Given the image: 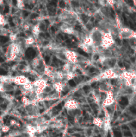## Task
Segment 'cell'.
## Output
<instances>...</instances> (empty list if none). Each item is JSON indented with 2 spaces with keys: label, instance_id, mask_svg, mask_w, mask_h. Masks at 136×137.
Returning a JSON list of instances; mask_svg holds the SVG:
<instances>
[{
  "label": "cell",
  "instance_id": "cell-6",
  "mask_svg": "<svg viewBox=\"0 0 136 137\" xmlns=\"http://www.w3.org/2000/svg\"><path fill=\"white\" fill-rule=\"evenodd\" d=\"M30 82V80L25 76L23 75H19V76H16L14 77H9V83H14L16 85L19 86H23L27 82Z\"/></svg>",
  "mask_w": 136,
  "mask_h": 137
},
{
  "label": "cell",
  "instance_id": "cell-4",
  "mask_svg": "<svg viewBox=\"0 0 136 137\" xmlns=\"http://www.w3.org/2000/svg\"><path fill=\"white\" fill-rule=\"evenodd\" d=\"M98 78L99 79H103V80H111V79H117V78L119 79V76L114 72L112 68L105 70L98 76Z\"/></svg>",
  "mask_w": 136,
  "mask_h": 137
},
{
  "label": "cell",
  "instance_id": "cell-35",
  "mask_svg": "<svg viewBox=\"0 0 136 137\" xmlns=\"http://www.w3.org/2000/svg\"></svg>",
  "mask_w": 136,
  "mask_h": 137
},
{
  "label": "cell",
  "instance_id": "cell-25",
  "mask_svg": "<svg viewBox=\"0 0 136 137\" xmlns=\"http://www.w3.org/2000/svg\"><path fill=\"white\" fill-rule=\"evenodd\" d=\"M9 39H10L11 42H12V43L15 42L17 41V39H18L17 35L15 34V33H11V34L9 35Z\"/></svg>",
  "mask_w": 136,
  "mask_h": 137
},
{
  "label": "cell",
  "instance_id": "cell-30",
  "mask_svg": "<svg viewBox=\"0 0 136 137\" xmlns=\"http://www.w3.org/2000/svg\"><path fill=\"white\" fill-rule=\"evenodd\" d=\"M30 25H29V24H25L24 26V30H25V31H27V30H30Z\"/></svg>",
  "mask_w": 136,
  "mask_h": 137
},
{
  "label": "cell",
  "instance_id": "cell-3",
  "mask_svg": "<svg viewBox=\"0 0 136 137\" xmlns=\"http://www.w3.org/2000/svg\"><path fill=\"white\" fill-rule=\"evenodd\" d=\"M135 31L129 27H121L119 28V36L121 39H129L133 38Z\"/></svg>",
  "mask_w": 136,
  "mask_h": 137
},
{
  "label": "cell",
  "instance_id": "cell-19",
  "mask_svg": "<svg viewBox=\"0 0 136 137\" xmlns=\"http://www.w3.org/2000/svg\"><path fill=\"white\" fill-rule=\"evenodd\" d=\"M53 90H54V89H53L52 84H47V86L45 87V88L43 89V94L49 95V94H51V92H53Z\"/></svg>",
  "mask_w": 136,
  "mask_h": 137
},
{
  "label": "cell",
  "instance_id": "cell-22",
  "mask_svg": "<svg viewBox=\"0 0 136 137\" xmlns=\"http://www.w3.org/2000/svg\"><path fill=\"white\" fill-rule=\"evenodd\" d=\"M75 76V72H69L65 76V80L68 81L70 80H72Z\"/></svg>",
  "mask_w": 136,
  "mask_h": 137
},
{
  "label": "cell",
  "instance_id": "cell-24",
  "mask_svg": "<svg viewBox=\"0 0 136 137\" xmlns=\"http://www.w3.org/2000/svg\"><path fill=\"white\" fill-rule=\"evenodd\" d=\"M1 130L3 133H7L10 130V127L7 125L1 126Z\"/></svg>",
  "mask_w": 136,
  "mask_h": 137
},
{
  "label": "cell",
  "instance_id": "cell-21",
  "mask_svg": "<svg viewBox=\"0 0 136 137\" xmlns=\"http://www.w3.org/2000/svg\"><path fill=\"white\" fill-rule=\"evenodd\" d=\"M21 102L23 103L24 106H25V107L27 106H29L30 104H31V101L30 100V99L26 96L25 95H24L22 98H21Z\"/></svg>",
  "mask_w": 136,
  "mask_h": 137
},
{
  "label": "cell",
  "instance_id": "cell-27",
  "mask_svg": "<svg viewBox=\"0 0 136 137\" xmlns=\"http://www.w3.org/2000/svg\"><path fill=\"white\" fill-rule=\"evenodd\" d=\"M39 28H40L41 32H42V31H44V30H45V28H46L44 23H40V24H39Z\"/></svg>",
  "mask_w": 136,
  "mask_h": 137
},
{
  "label": "cell",
  "instance_id": "cell-13",
  "mask_svg": "<svg viewBox=\"0 0 136 137\" xmlns=\"http://www.w3.org/2000/svg\"><path fill=\"white\" fill-rule=\"evenodd\" d=\"M92 96L93 97L95 102L98 104H99L101 100V92L99 91L98 89H95L92 92Z\"/></svg>",
  "mask_w": 136,
  "mask_h": 137
},
{
  "label": "cell",
  "instance_id": "cell-9",
  "mask_svg": "<svg viewBox=\"0 0 136 137\" xmlns=\"http://www.w3.org/2000/svg\"><path fill=\"white\" fill-rule=\"evenodd\" d=\"M79 103L78 102L71 99V100H68L67 101L65 102V104H64V107L66 108L67 111L68 110H76L79 108Z\"/></svg>",
  "mask_w": 136,
  "mask_h": 137
},
{
  "label": "cell",
  "instance_id": "cell-16",
  "mask_svg": "<svg viewBox=\"0 0 136 137\" xmlns=\"http://www.w3.org/2000/svg\"><path fill=\"white\" fill-rule=\"evenodd\" d=\"M93 123L95 126H96L97 127L99 128H103V125H104V120L101 118L99 117H95L93 118Z\"/></svg>",
  "mask_w": 136,
  "mask_h": 137
},
{
  "label": "cell",
  "instance_id": "cell-23",
  "mask_svg": "<svg viewBox=\"0 0 136 137\" xmlns=\"http://www.w3.org/2000/svg\"><path fill=\"white\" fill-rule=\"evenodd\" d=\"M3 98L5 99H6L7 100H8V101H13V99H14V97L12 95H9V94H7L6 93H3Z\"/></svg>",
  "mask_w": 136,
  "mask_h": 137
},
{
  "label": "cell",
  "instance_id": "cell-5",
  "mask_svg": "<svg viewBox=\"0 0 136 137\" xmlns=\"http://www.w3.org/2000/svg\"><path fill=\"white\" fill-rule=\"evenodd\" d=\"M115 98L114 96V93L111 90H109L106 93V96L102 101V106L103 107H108L110 106H111L115 103Z\"/></svg>",
  "mask_w": 136,
  "mask_h": 137
},
{
  "label": "cell",
  "instance_id": "cell-12",
  "mask_svg": "<svg viewBox=\"0 0 136 137\" xmlns=\"http://www.w3.org/2000/svg\"><path fill=\"white\" fill-rule=\"evenodd\" d=\"M33 86L34 88H41V89H44L45 87L47 86V82L43 80L42 79H38V80H36V81H34L33 82Z\"/></svg>",
  "mask_w": 136,
  "mask_h": 137
},
{
  "label": "cell",
  "instance_id": "cell-10",
  "mask_svg": "<svg viewBox=\"0 0 136 137\" xmlns=\"http://www.w3.org/2000/svg\"><path fill=\"white\" fill-rule=\"evenodd\" d=\"M80 48L87 54H95V53H96V48L97 47L94 45L89 46V45H86L83 43H81L80 44Z\"/></svg>",
  "mask_w": 136,
  "mask_h": 137
},
{
  "label": "cell",
  "instance_id": "cell-26",
  "mask_svg": "<svg viewBox=\"0 0 136 137\" xmlns=\"http://www.w3.org/2000/svg\"><path fill=\"white\" fill-rule=\"evenodd\" d=\"M6 24V18L5 17L3 16V15H1V14H0V26H5Z\"/></svg>",
  "mask_w": 136,
  "mask_h": 137
},
{
  "label": "cell",
  "instance_id": "cell-33",
  "mask_svg": "<svg viewBox=\"0 0 136 137\" xmlns=\"http://www.w3.org/2000/svg\"><path fill=\"white\" fill-rule=\"evenodd\" d=\"M1 132H1V127H0V137L1 136Z\"/></svg>",
  "mask_w": 136,
  "mask_h": 137
},
{
  "label": "cell",
  "instance_id": "cell-34",
  "mask_svg": "<svg viewBox=\"0 0 136 137\" xmlns=\"http://www.w3.org/2000/svg\"><path fill=\"white\" fill-rule=\"evenodd\" d=\"M111 137H114V136H113V134H112V135L111 136Z\"/></svg>",
  "mask_w": 136,
  "mask_h": 137
},
{
  "label": "cell",
  "instance_id": "cell-7",
  "mask_svg": "<svg viewBox=\"0 0 136 137\" xmlns=\"http://www.w3.org/2000/svg\"><path fill=\"white\" fill-rule=\"evenodd\" d=\"M65 54L68 62H70L71 63V64H77L78 54H77L76 52H75L74 51L69 50H66Z\"/></svg>",
  "mask_w": 136,
  "mask_h": 137
},
{
  "label": "cell",
  "instance_id": "cell-29",
  "mask_svg": "<svg viewBox=\"0 0 136 137\" xmlns=\"http://www.w3.org/2000/svg\"><path fill=\"white\" fill-rule=\"evenodd\" d=\"M9 124H10V126H13L17 125V124H18V122H16V120H10V122H9Z\"/></svg>",
  "mask_w": 136,
  "mask_h": 137
},
{
  "label": "cell",
  "instance_id": "cell-17",
  "mask_svg": "<svg viewBox=\"0 0 136 137\" xmlns=\"http://www.w3.org/2000/svg\"><path fill=\"white\" fill-rule=\"evenodd\" d=\"M22 87L26 92H30L34 90V86H33V82H31L25 83L22 86Z\"/></svg>",
  "mask_w": 136,
  "mask_h": 137
},
{
  "label": "cell",
  "instance_id": "cell-2",
  "mask_svg": "<svg viewBox=\"0 0 136 137\" xmlns=\"http://www.w3.org/2000/svg\"><path fill=\"white\" fill-rule=\"evenodd\" d=\"M115 44V39L110 32H104L101 47L103 49H110Z\"/></svg>",
  "mask_w": 136,
  "mask_h": 137
},
{
  "label": "cell",
  "instance_id": "cell-20",
  "mask_svg": "<svg viewBox=\"0 0 136 137\" xmlns=\"http://www.w3.org/2000/svg\"><path fill=\"white\" fill-rule=\"evenodd\" d=\"M54 54H55L56 56L58 59L68 62V60H67V58H66V56H65V52H54Z\"/></svg>",
  "mask_w": 136,
  "mask_h": 137
},
{
  "label": "cell",
  "instance_id": "cell-8",
  "mask_svg": "<svg viewBox=\"0 0 136 137\" xmlns=\"http://www.w3.org/2000/svg\"><path fill=\"white\" fill-rule=\"evenodd\" d=\"M60 30L62 32L66 33V34H69V35L75 36V34L76 33V31L75 30L73 26L69 25V24H64V23L60 26Z\"/></svg>",
  "mask_w": 136,
  "mask_h": 137
},
{
  "label": "cell",
  "instance_id": "cell-18",
  "mask_svg": "<svg viewBox=\"0 0 136 137\" xmlns=\"http://www.w3.org/2000/svg\"><path fill=\"white\" fill-rule=\"evenodd\" d=\"M36 41V38L33 36H30L24 39V44L25 46H30L31 45L33 44Z\"/></svg>",
  "mask_w": 136,
  "mask_h": 137
},
{
  "label": "cell",
  "instance_id": "cell-11",
  "mask_svg": "<svg viewBox=\"0 0 136 137\" xmlns=\"http://www.w3.org/2000/svg\"><path fill=\"white\" fill-rule=\"evenodd\" d=\"M52 86L54 90H56L57 93H61L63 90H64V87H65V84L64 82H56L52 84Z\"/></svg>",
  "mask_w": 136,
  "mask_h": 137
},
{
  "label": "cell",
  "instance_id": "cell-31",
  "mask_svg": "<svg viewBox=\"0 0 136 137\" xmlns=\"http://www.w3.org/2000/svg\"><path fill=\"white\" fill-rule=\"evenodd\" d=\"M133 38L136 39V31H135V33H134V36H133Z\"/></svg>",
  "mask_w": 136,
  "mask_h": 137
},
{
  "label": "cell",
  "instance_id": "cell-32",
  "mask_svg": "<svg viewBox=\"0 0 136 137\" xmlns=\"http://www.w3.org/2000/svg\"><path fill=\"white\" fill-rule=\"evenodd\" d=\"M3 0H0V5L1 4V3H3Z\"/></svg>",
  "mask_w": 136,
  "mask_h": 137
},
{
  "label": "cell",
  "instance_id": "cell-15",
  "mask_svg": "<svg viewBox=\"0 0 136 137\" xmlns=\"http://www.w3.org/2000/svg\"><path fill=\"white\" fill-rule=\"evenodd\" d=\"M98 90L101 93H107L109 90H111V88H110V86H109L107 84L102 83L99 84V86L98 87Z\"/></svg>",
  "mask_w": 136,
  "mask_h": 137
},
{
  "label": "cell",
  "instance_id": "cell-14",
  "mask_svg": "<svg viewBox=\"0 0 136 137\" xmlns=\"http://www.w3.org/2000/svg\"><path fill=\"white\" fill-rule=\"evenodd\" d=\"M40 33H41V30H40V28L39 26V24L33 26L32 28H31V33H32V36L35 38H37Z\"/></svg>",
  "mask_w": 136,
  "mask_h": 137
},
{
  "label": "cell",
  "instance_id": "cell-28",
  "mask_svg": "<svg viewBox=\"0 0 136 137\" xmlns=\"http://www.w3.org/2000/svg\"><path fill=\"white\" fill-rule=\"evenodd\" d=\"M17 4L19 8H22L24 7V4L22 2V0H17Z\"/></svg>",
  "mask_w": 136,
  "mask_h": 137
},
{
  "label": "cell",
  "instance_id": "cell-1",
  "mask_svg": "<svg viewBox=\"0 0 136 137\" xmlns=\"http://www.w3.org/2000/svg\"><path fill=\"white\" fill-rule=\"evenodd\" d=\"M104 32L99 28V27H94L89 32V36L93 41V44L96 46H100L104 36Z\"/></svg>",
  "mask_w": 136,
  "mask_h": 137
}]
</instances>
